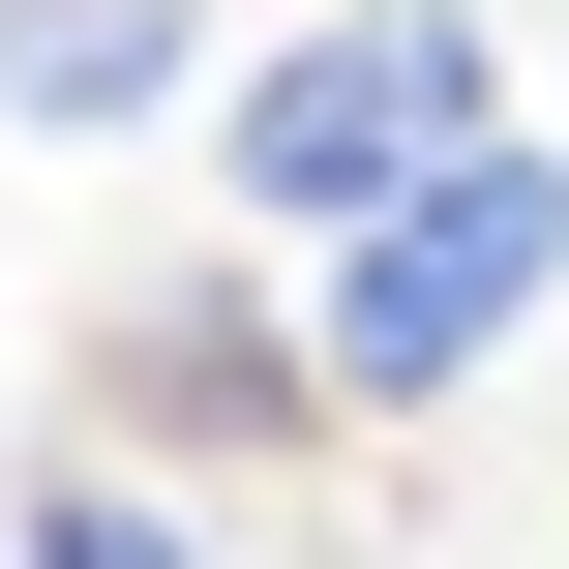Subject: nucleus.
<instances>
[{
    "mask_svg": "<svg viewBox=\"0 0 569 569\" xmlns=\"http://www.w3.org/2000/svg\"><path fill=\"white\" fill-rule=\"evenodd\" d=\"M0 569H210V540H180V510H150V480H120V450H60V480H30V510H0Z\"/></svg>",
    "mask_w": 569,
    "mask_h": 569,
    "instance_id": "obj_4",
    "label": "nucleus"
},
{
    "mask_svg": "<svg viewBox=\"0 0 569 569\" xmlns=\"http://www.w3.org/2000/svg\"><path fill=\"white\" fill-rule=\"evenodd\" d=\"M300 330H330V420H450L510 330H569V150L480 120L450 180H390L360 240H300Z\"/></svg>",
    "mask_w": 569,
    "mask_h": 569,
    "instance_id": "obj_2",
    "label": "nucleus"
},
{
    "mask_svg": "<svg viewBox=\"0 0 569 569\" xmlns=\"http://www.w3.org/2000/svg\"><path fill=\"white\" fill-rule=\"evenodd\" d=\"M180 90H240L210 0H0V150H150Z\"/></svg>",
    "mask_w": 569,
    "mask_h": 569,
    "instance_id": "obj_3",
    "label": "nucleus"
},
{
    "mask_svg": "<svg viewBox=\"0 0 569 569\" xmlns=\"http://www.w3.org/2000/svg\"><path fill=\"white\" fill-rule=\"evenodd\" d=\"M480 120H510V30H480V0H300V30L210 90V210L300 270V240H360L390 180H450Z\"/></svg>",
    "mask_w": 569,
    "mask_h": 569,
    "instance_id": "obj_1",
    "label": "nucleus"
}]
</instances>
